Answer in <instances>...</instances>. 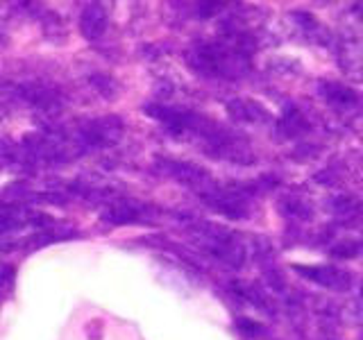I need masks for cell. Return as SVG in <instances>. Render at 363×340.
<instances>
[{
	"label": "cell",
	"mask_w": 363,
	"mask_h": 340,
	"mask_svg": "<svg viewBox=\"0 0 363 340\" xmlns=\"http://www.w3.org/2000/svg\"><path fill=\"white\" fill-rule=\"evenodd\" d=\"M107 28V11L102 5H89L79 14V32L89 41H96L102 37V32Z\"/></svg>",
	"instance_id": "1"
},
{
	"label": "cell",
	"mask_w": 363,
	"mask_h": 340,
	"mask_svg": "<svg viewBox=\"0 0 363 340\" xmlns=\"http://www.w3.org/2000/svg\"><path fill=\"white\" fill-rule=\"evenodd\" d=\"M113 125H121V123L118 120H96L84 130V136L91 143H98V145L111 143L121 132V130H113Z\"/></svg>",
	"instance_id": "2"
},
{
	"label": "cell",
	"mask_w": 363,
	"mask_h": 340,
	"mask_svg": "<svg viewBox=\"0 0 363 340\" xmlns=\"http://www.w3.org/2000/svg\"><path fill=\"white\" fill-rule=\"evenodd\" d=\"M136 218V211L134 209H128V207H113L105 213V220L107 222H113V225H121V222H130Z\"/></svg>",
	"instance_id": "3"
}]
</instances>
